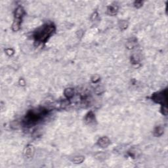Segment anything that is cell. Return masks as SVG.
Segmentation results:
<instances>
[{
    "instance_id": "cell-9",
    "label": "cell",
    "mask_w": 168,
    "mask_h": 168,
    "mask_svg": "<svg viewBox=\"0 0 168 168\" xmlns=\"http://www.w3.org/2000/svg\"><path fill=\"white\" fill-rule=\"evenodd\" d=\"M163 129L161 127H158L154 130V135L156 136H160L162 135L163 133Z\"/></svg>"
},
{
    "instance_id": "cell-7",
    "label": "cell",
    "mask_w": 168,
    "mask_h": 168,
    "mask_svg": "<svg viewBox=\"0 0 168 168\" xmlns=\"http://www.w3.org/2000/svg\"><path fill=\"white\" fill-rule=\"evenodd\" d=\"M21 23V19H18V18H15V20L13 23V26H12V28L14 31H17L20 29V26Z\"/></svg>"
},
{
    "instance_id": "cell-6",
    "label": "cell",
    "mask_w": 168,
    "mask_h": 168,
    "mask_svg": "<svg viewBox=\"0 0 168 168\" xmlns=\"http://www.w3.org/2000/svg\"><path fill=\"white\" fill-rule=\"evenodd\" d=\"M110 144L109 139L107 137H102L99 141V144L101 147H106Z\"/></svg>"
},
{
    "instance_id": "cell-2",
    "label": "cell",
    "mask_w": 168,
    "mask_h": 168,
    "mask_svg": "<svg viewBox=\"0 0 168 168\" xmlns=\"http://www.w3.org/2000/svg\"><path fill=\"white\" fill-rule=\"evenodd\" d=\"M47 113V111L44 108L30 111L26 116L24 120V124L26 126H31L36 124L45 116Z\"/></svg>"
},
{
    "instance_id": "cell-10",
    "label": "cell",
    "mask_w": 168,
    "mask_h": 168,
    "mask_svg": "<svg viewBox=\"0 0 168 168\" xmlns=\"http://www.w3.org/2000/svg\"><path fill=\"white\" fill-rule=\"evenodd\" d=\"M108 13H109L110 15H113L116 14L117 8L116 7H113V6H110V7L108 8Z\"/></svg>"
},
{
    "instance_id": "cell-8",
    "label": "cell",
    "mask_w": 168,
    "mask_h": 168,
    "mask_svg": "<svg viewBox=\"0 0 168 168\" xmlns=\"http://www.w3.org/2000/svg\"><path fill=\"white\" fill-rule=\"evenodd\" d=\"M74 89H73L72 88L66 89L65 91V96L67 97L68 98H70V97H73V95H74Z\"/></svg>"
},
{
    "instance_id": "cell-4",
    "label": "cell",
    "mask_w": 168,
    "mask_h": 168,
    "mask_svg": "<svg viewBox=\"0 0 168 168\" xmlns=\"http://www.w3.org/2000/svg\"><path fill=\"white\" fill-rule=\"evenodd\" d=\"M24 15V10L23 9V7H17V9L15 10V18L18 19H21V18L23 17Z\"/></svg>"
},
{
    "instance_id": "cell-11",
    "label": "cell",
    "mask_w": 168,
    "mask_h": 168,
    "mask_svg": "<svg viewBox=\"0 0 168 168\" xmlns=\"http://www.w3.org/2000/svg\"><path fill=\"white\" fill-rule=\"evenodd\" d=\"M83 161V157H76L73 160V162H74L76 164H80Z\"/></svg>"
},
{
    "instance_id": "cell-5",
    "label": "cell",
    "mask_w": 168,
    "mask_h": 168,
    "mask_svg": "<svg viewBox=\"0 0 168 168\" xmlns=\"http://www.w3.org/2000/svg\"><path fill=\"white\" fill-rule=\"evenodd\" d=\"M86 122L88 124L94 123L95 122V115L92 112H89L86 117Z\"/></svg>"
},
{
    "instance_id": "cell-1",
    "label": "cell",
    "mask_w": 168,
    "mask_h": 168,
    "mask_svg": "<svg viewBox=\"0 0 168 168\" xmlns=\"http://www.w3.org/2000/svg\"><path fill=\"white\" fill-rule=\"evenodd\" d=\"M55 31V27L53 24H45L39 28L34 34L36 41L39 43H45Z\"/></svg>"
},
{
    "instance_id": "cell-13",
    "label": "cell",
    "mask_w": 168,
    "mask_h": 168,
    "mask_svg": "<svg viewBox=\"0 0 168 168\" xmlns=\"http://www.w3.org/2000/svg\"><path fill=\"white\" fill-rule=\"evenodd\" d=\"M121 28H122L123 27V28H124V29L125 28H127V26H128V24H127V23H126V22H122V23H121Z\"/></svg>"
},
{
    "instance_id": "cell-3",
    "label": "cell",
    "mask_w": 168,
    "mask_h": 168,
    "mask_svg": "<svg viewBox=\"0 0 168 168\" xmlns=\"http://www.w3.org/2000/svg\"><path fill=\"white\" fill-rule=\"evenodd\" d=\"M152 99L158 103H164V104L166 105L167 99V90L153 95L152 96Z\"/></svg>"
},
{
    "instance_id": "cell-12",
    "label": "cell",
    "mask_w": 168,
    "mask_h": 168,
    "mask_svg": "<svg viewBox=\"0 0 168 168\" xmlns=\"http://www.w3.org/2000/svg\"><path fill=\"white\" fill-rule=\"evenodd\" d=\"M33 152V150H32V148H28V149H26V156L28 157H30L31 156H32V153Z\"/></svg>"
}]
</instances>
